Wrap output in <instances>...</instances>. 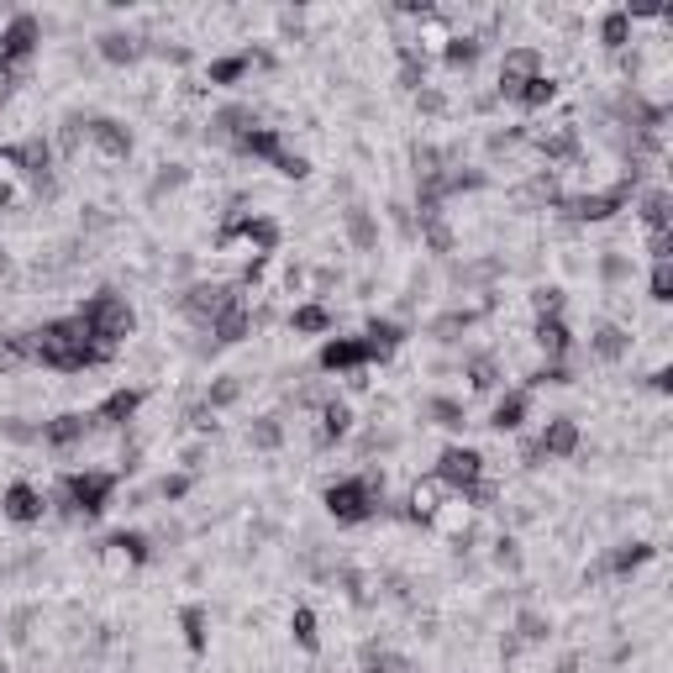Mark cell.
Masks as SVG:
<instances>
[{
	"label": "cell",
	"instance_id": "6da1fadb",
	"mask_svg": "<svg viewBox=\"0 0 673 673\" xmlns=\"http://www.w3.org/2000/svg\"><path fill=\"white\" fill-rule=\"evenodd\" d=\"M32 342V363H43V369H58V374H85L95 363H106L111 353L95 348L90 326L79 316H58V321H43L37 332H27Z\"/></svg>",
	"mask_w": 673,
	"mask_h": 673
},
{
	"label": "cell",
	"instance_id": "7a4b0ae2",
	"mask_svg": "<svg viewBox=\"0 0 673 673\" xmlns=\"http://www.w3.org/2000/svg\"><path fill=\"white\" fill-rule=\"evenodd\" d=\"M321 505H326V516H332L337 526H363V521H374L379 505H384V479L379 474L332 479L321 489Z\"/></svg>",
	"mask_w": 673,
	"mask_h": 673
},
{
	"label": "cell",
	"instance_id": "3957f363",
	"mask_svg": "<svg viewBox=\"0 0 673 673\" xmlns=\"http://www.w3.org/2000/svg\"><path fill=\"white\" fill-rule=\"evenodd\" d=\"M116 484H121V474H111V468H79V474H64V479H58L53 505H58L64 516H74V521H95V516L111 505Z\"/></svg>",
	"mask_w": 673,
	"mask_h": 673
},
{
	"label": "cell",
	"instance_id": "277c9868",
	"mask_svg": "<svg viewBox=\"0 0 673 673\" xmlns=\"http://www.w3.org/2000/svg\"><path fill=\"white\" fill-rule=\"evenodd\" d=\"M79 321L90 326V337H95V348H121L132 332H137V311H132V300L127 295H116V290H100L85 300V311H79Z\"/></svg>",
	"mask_w": 673,
	"mask_h": 673
},
{
	"label": "cell",
	"instance_id": "5b68a950",
	"mask_svg": "<svg viewBox=\"0 0 673 673\" xmlns=\"http://www.w3.org/2000/svg\"><path fill=\"white\" fill-rule=\"evenodd\" d=\"M437 479L447 484V495H463V500H489V484H484V453H479V447L447 442L442 453H437Z\"/></svg>",
	"mask_w": 673,
	"mask_h": 673
},
{
	"label": "cell",
	"instance_id": "8992f818",
	"mask_svg": "<svg viewBox=\"0 0 673 673\" xmlns=\"http://www.w3.org/2000/svg\"><path fill=\"white\" fill-rule=\"evenodd\" d=\"M637 179H642V169H631L621 185H610V190H595V195H574V200H563V211L574 216V221H584V227H600V221H610L616 211H626L631 206V195H637Z\"/></svg>",
	"mask_w": 673,
	"mask_h": 673
},
{
	"label": "cell",
	"instance_id": "52a82bcc",
	"mask_svg": "<svg viewBox=\"0 0 673 673\" xmlns=\"http://www.w3.org/2000/svg\"><path fill=\"white\" fill-rule=\"evenodd\" d=\"M179 305H185L190 321L216 326L232 305H242V295H237V284H227V279H200V284H190V290L179 295Z\"/></svg>",
	"mask_w": 673,
	"mask_h": 673
},
{
	"label": "cell",
	"instance_id": "ba28073f",
	"mask_svg": "<svg viewBox=\"0 0 673 673\" xmlns=\"http://www.w3.org/2000/svg\"><path fill=\"white\" fill-rule=\"evenodd\" d=\"M0 163H11L16 174H27L37 190H53V142L48 137H27L16 148H0Z\"/></svg>",
	"mask_w": 673,
	"mask_h": 673
},
{
	"label": "cell",
	"instance_id": "9c48e42d",
	"mask_svg": "<svg viewBox=\"0 0 673 673\" xmlns=\"http://www.w3.org/2000/svg\"><path fill=\"white\" fill-rule=\"evenodd\" d=\"M574 453H579V421L574 416H553L521 458H526V468H542V458H574Z\"/></svg>",
	"mask_w": 673,
	"mask_h": 673
},
{
	"label": "cell",
	"instance_id": "30bf717a",
	"mask_svg": "<svg viewBox=\"0 0 673 673\" xmlns=\"http://www.w3.org/2000/svg\"><path fill=\"white\" fill-rule=\"evenodd\" d=\"M37 43H43V22H37L32 11H16L11 22L0 27V69L27 64V58L37 53Z\"/></svg>",
	"mask_w": 673,
	"mask_h": 673
},
{
	"label": "cell",
	"instance_id": "8fae6325",
	"mask_svg": "<svg viewBox=\"0 0 673 673\" xmlns=\"http://www.w3.org/2000/svg\"><path fill=\"white\" fill-rule=\"evenodd\" d=\"M369 363H374V353H369L363 337H326L321 353H316L321 374H358V369H369Z\"/></svg>",
	"mask_w": 673,
	"mask_h": 673
},
{
	"label": "cell",
	"instance_id": "7c38bea8",
	"mask_svg": "<svg viewBox=\"0 0 673 673\" xmlns=\"http://www.w3.org/2000/svg\"><path fill=\"white\" fill-rule=\"evenodd\" d=\"M537 74H547L542 69V53L532 48V43H521V48H505V58H500V100H516V90L526 85V79H537Z\"/></svg>",
	"mask_w": 673,
	"mask_h": 673
},
{
	"label": "cell",
	"instance_id": "4fadbf2b",
	"mask_svg": "<svg viewBox=\"0 0 673 673\" xmlns=\"http://www.w3.org/2000/svg\"><path fill=\"white\" fill-rule=\"evenodd\" d=\"M232 242H248V248H258V253H274L279 248V221L274 216H242V221H232V227H221L216 248H232Z\"/></svg>",
	"mask_w": 673,
	"mask_h": 673
},
{
	"label": "cell",
	"instance_id": "5bb4252c",
	"mask_svg": "<svg viewBox=\"0 0 673 673\" xmlns=\"http://www.w3.org/2000/svg\"><path fill=\"white\" fill-rule=\"evenodd\" d=\"M0 511H6V521H16V526H37L43 511H48V500H43L37 484L16 479V484H6V495H0Z\"/></svg>",
	"mask_w": 673,
	"mask_h": 673
},
{
	"label": "cell",
	"instance_id": "9a60e30c",
	"mask_svg": "<svg viewBox=\"0 0 673 673\" xmlns=\"http://www.w3.org/2000/svg\"><path fill=\"white\" fill-rule=\"evenodd\" d=\"M90 432H95V416H90V411H64V416L43 421V447H53V453H69V447H79Z\"/></svg>",
	"mask_w": 673,
	"mask_h": 673
},
{
	"label": "cell",
	"instance_id": "2e32d148",
	"mask_svg": "<svg viewBox=\"0 0 673 673\" xmlns=\"http://www.w3.org/2000/svg\"><path fill=\"white\" fill-rule=\"evenodd\" d=\"M85 137L106 158H132V127H127V121H116V116H90L85 121Z\"/></svg>",
	"mask_w": 673,
	"mask_h": 673
},
{
	"label": "cell",
	"instance_id": "e0dca14e",
	"mask_svg": "<svg viewBox=\"0 0 673 673\" xmlns=\"http://www.w3.org/2000/svg\"><path fill=\"white\" fill-rule=\"evenodd\" d=\"M142 400H148V390H111V395L100 400L90 416H95V426H116V432H121V426H132V421H137Z\"/></svg>",
	"mask_w": 673,
	"mask_h": 673
},
{
	"label": "cell",
	"instance_id": "ac0fdd59",
	"mask_svg": "<svg viewBox=\"0 0 673 673\" xmlns=\"http://www.w3.org/2000/svg\"><path fill=\"white\" fill-rule=\"evenodd\" d=\"M532 342L542 348V358H547V363H563L568 353H574V332H568V321H563V316H537Z\"/></svg>",
	"mask_w": 673,
	"mask_h": 673
},
{
	"label": "cell",
	"instance_id": "d6986e66",
	"mask_svg": "<svg viewBox=\"0 0 673 673\" xmlns=\"http://www.w3.org/2000/svg\"><path fill=\"white\" fill-rule=\"evenodd\" d=\"M532 416V390H505L495 400V411H489V426L505 437V432H521V421Z\"/></svg>",
	"mask_w": 673,
	"mask_h": 673
},
{
	"label": "cell",
	"instance_id": "ffe728a7",
	"mask_svg": "<svg viewBox=\"0 0 673 673\" xmlns=\"http://www.w3.org/2000/svg\"><path fill=\"white\" fill-rule=\"evenodd\" d=\"M232 153L258 158V163H274V158L284 153V132H279V127H248V132L232 142Z\"/></svg>",
	"mask_w": 673,
	"mask_h": 673
},
{
	"label": "cell",
	"instance_id": "44dd1931",
	"mask_svg": "<svg viewBox=\"0 0 673 673\" xmlns=\"http://www.w3.org/2000/svg\"><path fill=\"white\" fill-rule=\"evenodd\" d=\"M652 558H658V547L652 542H621V547H610V558H605V574H616V579H631L637 568H647Z\"/></svg>",
	"mask_w": 673,
	"mask_h": 673
},
{
	"label": "cell",
	"instance_id": "7402d4cb",
	"mask_svg": "<svg viewBox=\"0 0 673 673\" xmlns=\"http://www.w3.org/2000/svg\"><path fill=\"white\" fill-rule=\"evenodd\" d=\"M626 353H631V332H626V326L605 321V326H595V332H589V358H600V363H621Z\"/></svg>",
	"mask_w": 673,
	"mask_h": 673
},
{
	"label": "cell",
	"instance_id": "603a6c76",
	"mask_svg": "<svg viewBox=\"0 0 673 673\" xmlns=\"http://www.w3.org/2000/svg\"><path fill=\"white\" fill-rule=\"evenodd\" d=\"M258 64H269V58H263V53H253V48H242V53L216 58V64L206 69V79H211V85H237V79H248Z\"/></svg>",
	"mask_w": 673,
	"mask_h": 673
},
{
	"label": "cell",
	"instance_id": "cb8c5ba5",
	"mask_svg": "<svg viewBox=\"0 0 673 673\" xmlns=\"http://www.w3.org/2000/svg\"><path fill=\"white\" fill-rule=\"evenodd\" d=\"M363 342H369V353H374V363H384L400 342H405V326L400 321H390V316H374L369 326H363Z\"/></svg>",
	"mask_w": 673,
	"mask_h": 673
},
{
	"label": "cell",
	"instance_id": "d4e9b609",
	"mask_svg": "<svg viewBox=\"0 0 673 673\" xmlns=\"http://www.w3.org/2000/svg\"><path fill=\"white\" fill-rule=\"evenodd\" d=\"M342 227H348V242H353L358 253H374L379 248V221H374L369 206H348V211H342Z\"/></svg>",
	"mask_w": 673,
	"mask_h": 673
},
{
	"label": "cell",
	"instance_id": "484cf974",
	"mask_svg": "<svg viewBox=\"0 0 673 673\" xmlns=\"http://www.w3.org/2000/svg\"><path fill=\"white\" fill-rule=\"evenodd\" d=\"M248 127H258V111H253V106H221V111L211 116V137H216V142H237Z\"/></svg>",
	"mask_w": 673,
	"mask_h": 673
},
{
	"label": "cell",
	"instance_id": "4316f807",
	"mask_svg": "<svg viewBox=\"0 0 673 673\" xmlns=\"http://www.w3.org/2000/svg\"><path fill=\"white\" fill-rule=\"evenodd\" d=\"M442 495H447V484H442L437 474H432V479H421V484L411 489V505H405V521H432V516L442 511V505H437Z\"/></svg>",
	"mask_w": 673,
	"mask_h": 673
},
{
	"label": "cell",
	"instance_id": "83f0119b",
	"mask_svg": "<svg viewBox=\"0 0 673 673\" xmlns=\"http://www.w3.org/2000/svg\"><path fill=\"white\" fill-rule=\"evenodd\" d=\"M348 432H353V405L332 395V400L321 405V432H316V437H321L326 447H332V442H342Z\"/></svg>",
	"mask_w": 673,
	"mask_h": 673
},
{
	"label": "cell",
	"instance_id": "f1b7e54d",
	"mask_svg": "<svg viewBox=\"0 0 673 673\" xmlns=\"http://www.w3.org/2000/svg\"><path fill=\"white\" fill-rule=\"evenodd\" d=\"M95 48H100L106 64H137V58L148 53V48H142V37H132V32H100Z\"/></svg>",
	"mask_w": 673,
	"mask_h": 673
},
{
	"label": "cell",
	"instance_id": "f546056e",
	"mask_svg": "<svg viewBox=\"0 0 673 673\" xmlns=\"http://www.w3.org/2000/svg\"><path fill=\"white\" fill-rule=\"evenodd\" d=\"M211 337L221 342V348H232V342L253 337V311H248V300H242V305H232V311H227V316H221V321L211 326Z\"/></svg>",
	"mask_w": 673,
	"mask_h": 673
},
{
	"label": "cell",
	"instance_id": "4dcf8cb0",
	"mask_svg": "<svg viewBox=\"0 0 673 673\" xmlns=\"http://www.w3.org/2000/svg\"><path fill=\"white\" fill-rule=\"evenodd\" d=\"M637 211H642V221H647V232H668V227H673V195H668V190H642Z\"/></svg>",
	"mask_w": 673,
	"mask_h": 673
},
{
	"label": "cell",
	"instance_id": "1f68e13d",
	"mask_svg": "<svg viewBox=\"0 0 673 673\" xmlns=\"http://www.w3.org/2000/svg\"><path fill=\"white\" fill-rule=\"evenodd\" d=\"M106 547H111L116 558L137 563V568H142V563H153V542L142 537V532H111V537H106Z\"/></svg>",
	"mask_w": 673,
	"mask_h": 673
},
{
	"label": "cell",
	"instance_id": "d6a6232c",
	"mask_svg": "<svg viewBox=\"0 0 673 673\" xmlns=\"http://www.w3.org/2000/svg\"><path fill=\"white\" fill-rule=\"evenodd\" d=\"M479 53H484V43H479V37H447V48H442V64L447 69H474L479 64Z\"/></svg>",
	"mask_w": 673,
	"mask_h": 673
},
{
	"label": "cell",
	"instance_id": "836d02e7",
	"mask_svg": "<svg viewBox=\"0 0 673 673\" xmlns=\"http://www.w3.org/2000/svg\"><path fill=\"white\" fill-rule=\"evenodd\" d=\"M553 95H558V79L537 74V79H526V85L516 90V106L521 111H542V106H553Z\"/></svg>",
	"mask_w": 673,
	"mask_h": 673
},
{
	"label": "cell",
	"instance_id": "e575fe53",
	"mask_svg": "<svg viewBox=\"0 0 673 673\" xmlns=\"http://www.w3.org/2000/svg\"><path fill=\"white\" fill-rule=\"evenodd\" d=\"M631 22H637L631 11H605V22H600V43H605L610 53H621V48L631 43Z\"/></svg>",
	"mask_w": 673,
	"mask_h": 673
},
{
	"label": "cell",
	"instance_id": "d590c367",
	"mask_svg": "<svg viewBox=\"0 0 673 673\" xmlns=\"http://www.w3.org/2000/svg\"><path fill=\"white\" fill-rule=\"evenodd\" d=\"M290 637H295V647H305V652H321V626H316V610H311V605H300L295 616H290Z\"/></svg>",
	"mask_w": 673,
	"mask_h": 673
},
{
	"label": "cell",
	"instance_id": "8d00e7d4",
	"mask_svg": "<svg viewBox=\"0 0 673 673\" xmlns=\"http://www.w3.org/2000/svg\"><path fill=\"white\" fill-rule=\"evenodd\" d=\"M290 326H295L300 337L332 332V311H326V305H295V311H290Z\"/></svg>",
	"mask_w": 673,
	"mask_h": 673
},
{
	"label": "cell",
	"instance_id": "74e56055",
	"mask_svg": "<svg viewBox=\"0 0 673 673\" xmlns=\"http://www.w3.org/2000/svg\"><path fill=\"white\" fill-rule=\"evenodd\" d=\"M547 637H553V621H547L542 610L521 605V616H516V642H547Z\"/></svg>",
	"mask_w": 673,
	"mask_h": 673
},
{
	"label": "cell",
	"instance_id": "f35d334b",
	"mask_svg": "<svg viewBox=\"0 0 673 673\" xmlns=\"http://www.w3.org/2000/svg\"><path fill=\"white\" fill-rule=\"evenodd\" d=\"M179 626H185V647L200 658V652H206V610H200V605H185V610H179Z\"/></svg>",
	"mask_w": 673,
	"mask_h": 673
},
{
	"label": "cell",
	"instance_id": "ab89813d",
	"mask_svg": "<svg viewBox=\"0 0 673 673\" xmlns=\"http://www.w3.org/2000/svg\"><path fill=\"white\" fill-rule=\"evenodd\" d=\"M248 442L258 447V453H274V447H284V421H279V416H258L253 432H248Z\"/></svg>",
	"mask_w": 673,
	"mask_h": 673
},
{
	"label": "cell",
	"instance_id": "60d3db41",
	"mask_svg": "<svg viewBox=\"0 0 673 673\" xmlns=\"http://www.w3.org/2000/svg\"><path fill=\"white\" fill-rule=\"evenodd\" d=\"M426 416H432V426H447V432H458V426L468 421V416H463V405H458V400H447V395H432V400H426Z\"/></svg>",
	"mask_w": 673,
	"mask_h": 673
},
{
	"label": "cell",
	"instance_id": "b9f144b4",
	"mask_svg": "<svg viewBox=\"0 0 673 673\" xmlns=\"http://www.w3.org/2000/svg\"><path fill=\"white\" fill-rule=\"evenodd\" d=\"M237 400H242V379H237V374H227V379H216V384H211L200 405H206V411H227V405H237Z\"/></svg>",
	"mask_w": 673,
	"mask_h": 673
},
{
	"label": "cell",
	"instance_id": "7bdbcfd3",
	"mask_svg": "<svg viewBox=\"0 0 673 673\" xmlns=\"http://www.w3.org/2000/svg\"><path fill=\"white\" fill-rule=\"evenodd\" d=\"M468 384H474V390H495V384H500V363L489 353H474V358H468Z\"/></svg>",
	"mask_w": 673,
	"mask_h": 673
},
{
	"label": "cell",
	"instance_id": "ee69618b",
	"mask_svg": "<svg viewBox=\"0 0 673 673\" xmlns=\"http://www.w3.org/2000/svg\"><path fill=\"white\" fill-rule=\"evenodd\" d=\"M647 295L668 305L673 300V263H652V274H647Z\"/></svg>",
	"mask_w": 673,
	"mask_h": 673
},
{
	"label": "cell",
	"instance_id": "f6af8a7d",
	"mask_svg": "<svg viewBox=\"0 0 673 673\" xmlns=\"http://www.w3.org/2000/svg\"><path fill=\"white\" fill-rule=\"evenodd\" d=\"M421 237L432 253H453V232L442 227V216H421Z\"/></svg>",
	"mask_w": 673,
	"mask_h": 673
},
{
	"label": "cell",
	"instance_id": "bcb514c9",
	"mask_svg": "<svg viewBox=\"0 0 673 673\" xmlns=\"http://www.w3.org/2000/svg\"><path fill=\"white\" fill-rule=\"evenodd\" d=\"M190 489H195V474H163V479L153 484V495H158V500H185Z\"/></svg>",
	"mask_w": 673,
	"mask_h": 673
},
{
	"label": "cell",
	"instance_id": "7dc6e473",
	"mask_svg": "<svg viewBox=\"0 0 673 673\" xmlns=\"http://www.w3.org/2000/svg\"><path fill=\"white\" fill-rule=\"evenodd\" d=\"M274 174H284V179H305V174H311V158H305V153H290V148H284V153L274 158Z\"/></svg>",
	"mask_w": 673,
	"mask_h": 673
},
{
	"label": "cell",
	"instance_id": "c3c4849f",
	"mask_svg": "<svg viewBox=\"0 0 673 673\" xmlns=\"http://www.w3.org/2000/svg\"><path fill=\"white\" fill-rule=\"evenodd\" d=\"M474 321H479V311H447L442 321H432V332L437 337H453V332H468Z\"/></svg>",
	"mask_w": 673,
	"mask_h": 673
},
{
	"label": "cell",
	"instance_id": "681fc988",
	"mask_svg": "<svg viewBox=\"0 0 673 673\" xmlns=\"http://www.w3.org/2000/svg\"><path fill=\"white\" fill-rule=\"evenodd\" d=\"M0 437L6 442H43V426H27L22 416H11V421H0Z\"/></svg>",
	"mask_w": 673,
	"mask_h": 673
},
{
	"label": "cell",
	"instance_id": "f907efd6",
	"mask_svg": "<svg viewBox=\"0 0 673 673\" xmlns=\"http://www.w3.org/2000/svg\"><path fill=\"white\" fill-rule=\"evenodd\" d=\"M532 305H537V316H563V290L558 284H542V290L532 295Z\"/></svg>",
	"mask_w": 673,
	"mask_h": 673
},
{
	"label": "cell",
	"instance_id": "816d5d0a",
	"mask_svg": "<svg viewBox=\"0 0 673 673\" xmlns=\"http://www.w3.org/2000/svg\"><path fill=\"white\" fill-rule=\"evenodd\" d=\"M532 384H574V369H568V363H542L532 374Z\"/></svg>",
	"mask_w": 673,
	"mask_h": 673
},
{
	"label": "cell",
	"instance_id": "f5cc1de1",
	"mask_svg": "<svg viewBox=\"0 0 673 673\" xmlns=\"http://www.w3.org/2000/svg\"><path fill=\"white\" fill-rule=\"evenodd\" d=\"M647 253H652V263H668L673 258V227L668 232H647Z\"/></svg>",
	"mask_w": 673,
	"mask_h": 673
},
{
	"label": "cell",
	"instance_id": "db71d44e",
	"mask_svg": "<svg viewBox=\"0 0 673 673\" xmlns=\"http://www.w3.org/2000/svg\"><path fill=\"white\" fill-rule=\"evenodd\" d=\"M600 274H605V284H621V279L631 274V263H626L621 253H605V258H600Z\"/></svg>",
	"mask_w": 673,
	"mask_h": 673
},
{
	"label": "cell",
	"instance_id": "11a10c76",
	"mask_svg": "<svg viewBox=\"0 0 673 673\" xmlns=\"http://www.w3.org/2000/svg\"><path fill=\"white\" fill-rule=\"evenodd\" d=\"M185 185V169H179V163H169V169H163L158 179H153V195H163V190H179Z\"/></svg>",
	"mask_w": 673,
	"mask_h": 673
},
{
	"label": "cell",
	"instance_id": "9f6ffc18",
	"mask_svg": "<svg viewBox=\"0 0 673 673\" xmlns=\"http://www.w3.org/2000/svg\"><path fill=\"white\" fill-rule=\"evenodd\" d=\"M495 563H500V568H516V563H521L516 537H495Z\"/></svg>",
	"mask_w": 673,
	"mask_h": 673
},
{
	"label": "cell",
	"instance_id": "6f0895ef",
	"mask_svg": "<svg viewBox=\"0 0 673 673\" xmlns=\"http://www.w3.org/2000/svg\"><path fill=\"white\" fill-rule=\"evenodd\" d=\"M647 384H652L658 395H668V390H673V369H668V363H663V369H652V374H647Z\"/></svg>",
	"mask_w": 673,
	"mask_h": 673
},
{
	"label": "cell",
	"instance_id": "680465c9",
	"mask_svg": "<svg viewBox=\"0 0 673 673\" xmlns=\"http://www.w3.org/2000/svg\"><path fill=\"white\" fill-rule=\"evenodd\" d=\"M442 106H447V100L437 90H421V111H442Z\"/></svg>",
	"mask_w": 673,
	"mask_h": 673
},
{
	"label": "cell",
	"instance_id": "91938a15",
	"mask_svg": "<svg viewBox=\"0 0 673 673\" xmlns=\"http://www.w3.org/2000/svg\"><path fill=\"white\" fill-rule=\"evenodd\" d=\"M6 274H11V258H6V253H0V279H6Z\"/></svg>",
	"mask_w": 673,
	"mask_h": 673
},
{
	"label": "cell",
	"instance_id": "94428289",
	"mask_svg": "<svg viewBox=\"0 0 673 673\" xmlns=\"http://www.w3.org/2000/svg\"><path fill=\"white\" fill-rule=\"evenodd\" d=\"M0 206H11V190L6 185H0Z\"/></svg>",
	"mask_w": 673,
	"mask_h": 673
},
{
	"label": "cell",
	"instance_id": "6125c7cd",
	"mask_svg": "<svg viewBox=\"0 0 673 673\" xmlns=\"http://www.w3.org/2000/svg\"><path fill=\"white\" fill-rule=\"evenodd\" d=\"M363 673H379V668H374V663H363Z\"/></svg>",
	"mask_w": 673,
	"mask_h": 673
},
{
	"label": "cell",
	"instance_id": "be15d7a7",
	"mask_svg": "<svg viewBox=\"0 0 673 673\" xmlns=\"http://www.w3.org/2000/svg\"><path fill=\"white\" fill-rule=\"evenodd\" d=\"M0 673H11V668H0Z\"/></svg>",
	"mask_w": 673,
	"mask_h": 673
}]
</instances>
